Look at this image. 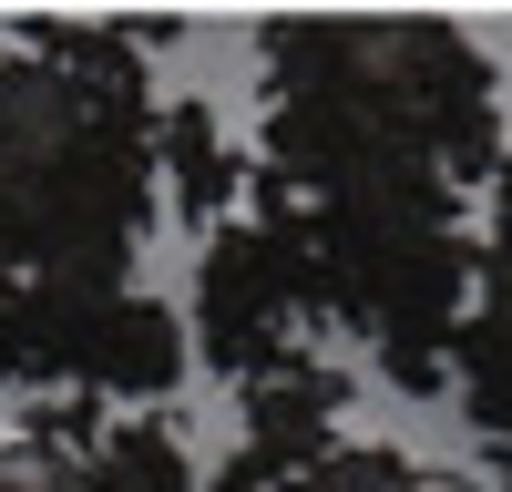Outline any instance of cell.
<instances>
[{"label": "cell", "instance_id": "1", "mask_svg": "<svg viewBox=\"0 0 512 492\" xmlns=\"http://www.w3.org/2000/svg\"><path fill=\"white\" fill-rule=\"evenodd\" d=\"M502 93L472 31L400 21H267V164L308 205L472 195L502 175Z\"/></svg>", "mask_w": 512, "mask_h": 492}, {"label": "cell", "instance_id": "2", "mask_svg": "<svg viewBox=\"0 0 512 492\" xmlns=\"http://www.w3.org/2000/svg\"><path fill=\"white\" fill-rule=\"evenodd\" d=\"M41 62H11L0 103V267L31 287H123L154 216V113L123 21H31Z\"/></svg>", "mask_w": 512, "mask_h": 492}, {"label": "cell", "instance_id": "3", "mask_svg": "<svg viewBox=\"0 0 512 492\" xmlns=\"http://www.w3.org/2000/svg\"><path fill=\"white\" fill-rule=\"evenodd\" d=\"M318 277L328 318H349L400 390H441L461 318H472V236L461 195H379V205H318Z\"/></svg>", "mask_w": 512, "mask_h": 492}, {"label": "cell", "instance_id": "4", "mask_svg": "<svg viewBox=\"0 0 512 492\" xmlns=\"http://www.w3.org/2000/svg\"><path fill=\"white\" fill-rule=\"evenodd\" d=\"M328 308L318 277V205L287 195L277 175H256V216H236L195 267V328L205 359L236 380H267L277 359H297V318Z\"/></svg>", "mask_w": 512, "mask_h": 492}, {"label": "cell", "instance_id": "5", "mask_svg": "<svg viewBox=\"0 0 512 492\" xmlns=\"http://www.w3.org/2000/svg\"><path fill=\"white\" fill-rule=\"evenodd\" d=\"M31 380L52 390H103V400H164L185 380V328L175 308L134 287H31Z\"/></svg>", "mask_w": 512, "mask_h": 492}, {"label": "cell", "instance_id": "6", "mask_svg": "<svg viewBox=\"0 0 512 492\" xmlns=\"http://www.w3.org/2000/svg\"><path fill=\"white\" fill-rule=\"evenodd\" d=\"M338 410H349V369H328V359H277L267 380H246V451H267L277 472H308L318 451H338Z\"/></svg>", "mask_w": 512, "mask_h": 492}, {"label": "cell", "instance_id": "7", "mask_svg": "<svg viewBox=\"0 0 512 492\" xmlns=\"http://www.w3.org/2000/svg\"><path fill=\"white\" fill-rule=\"evenodd\" d=\"M451 380H461V410H472L482 451H512V257L482 267V298H472V318H461Z\"/></svg>", "mask_w": 512, "mask_h": 492}, {"label": "cell", "instance_id": "8", "mask_svg": "<svg viewBox=\"0 0 512 492\" xmlns=\"http://www.w3.org/2000/svg\"><path fill=\"white\" fill-rule=\"evenodd\" d=\"M154 164H164V185H175V205H185L195 226H226V205L246 185V154L216 134L205 103H164L154 113Z\"/></svg>", "mask_w": 512, "mask_h": 492}, {"label": "cell", "instance_id": "9", "mask_svg": "<svg viewBox=\"0 0 512 492\" xmlns=\"http://www.w3.org/2000/svg\"><path fill=\"white\" fill-rule=\"evenodd\" d=\"M93 492H195V462H185V441L164 421H103Z\"/></svg>", "mask_w": 512, "mask_h": 492}, {"label": "cell", "instance_id": "10", "mask_svg": "<svg viewBox=\"0 0 512 492\" xmlns=\"http://www.w3.org/2000/svg\"><path fill=\"white\" fill-rule=\"evenodd\" d=\"M277 492H441V482L420 472L410 451H390V441H338V451H318L308 472H287Z\"/></svg>", "mask_w": 512, "mask_h": 492}, {"label": "cell", "instance_id": "11", "mask_svg": "<svg viewBox=\"0 0 512 492\" xmlns=\"http://www.w3.org/2000/svg\"><path fill=\"white\" fill-rule=\"evenodd\" d=\"M0 492H93V462H72L62 441L11 431V441H0Z\"/></svg>", "mask_w": 512, "mask_h": 492}, {"label": "cell", "instance_id": "12", "mask_svg": "<svg viewBox=\"0 0 512 492\" xmlns=\"http://www.w3.org/2000/svg\"><path fill=\"white\" fill-rule=\"evenodd\" d=\"M31 380V277L0 267V390Z\"/></svg>", "mask_w": 512, "mask_h": 492}, {"label": "cell", "instance_id": "13", "mask_svg": "<svg viewBox=\"0 0 512 492\" xmlns=\"http://www.w3.org/2000/svg\"><path fill=\"white\" fill-rule=\"evenodd\" d=\"M492 257H512V154H502V175H492Z\"/></svg>", "mask_w": 512, "mask_h": 492}, {"label": "cell", "instance_id": "14", "mask_svg": "<svg viewBox=\"0 0 512 492\" xmlns=\"http://www.w3.org/2000/svg\"><path fill=\"white\" fill-rule=\"evenodd\" d=\"M492 482H502V492H512V451H492Z\"/></svg>", "mask_w": 512, "mask_h": 492}, {"label": "cell", "instance_id": "15", "mask_svg": "<svg viewBox=\"0 0 512 492\" xmlns=\"http://www.w3.org/2000/svg\"><path fill=\"white\" fill-rule=\"evenodd\" d=\"M0 103H11V62H0Z\"/></svg>", "mask_w": 512, "mask_h": 492}]
</instances>
